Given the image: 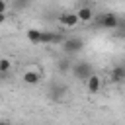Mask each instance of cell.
I'll return each mask as SVG.
<instances>
[{"instance_id":"1","label":"cell","mask_w":125,"mask_h":125,"mask_svg":"<svg viewBox=\"0 0 125 125\" xmlns=\"http://www.w3.org/2000/svg\"><path fill=\"white\" fill-rule=\"evenodd\" d=\"M72 72H74L80 80H84V82H86V78L92 74V66H90L88 62H84V61H80V62H76V64L72 66Z\"/></svg>"},{"instance_id":"2","label":"cell","mask_w":125,"mask_h":125,"mask_svg":"<svg viewBox=\"0 0 125 125\" xmlns=\"http://www.w3.org/2000/svg\"><path fill=\"white\" fill-rule=\"evenodd\" d=\"M82 47H84V41L80 37H70L62 43V49L66 53H78V51H82Z\"/></svg>"},{"instance_id":"3","label":"cell","mask_w":125,"mask_h":125,"mask_svg":"<svg viewBox=\"0 0 125 125\" xmlns=\"http://www.w3.org/2000/svg\"><path fill=\"white\" fill-rule=\"evenodd\" d=\"M86 88H88L90 94H98V92L102 90V78H100L98 74L92 72V74L86 78Z\"/></svg>"},{"instance_id":"4","label":"cell","mask_w":125,"mask_h":125,"mask_svg":"<svg viewBox=\"0 0 125 125\" xmlns=\"http://www.w3.org/2000/svg\"><path fill=\"white\" fill-rule=\"evenodd\" d=\"M59 23L62 25V27H74V25H78V18H76V14L74 12H66V14H61L59 16Z\"/></svg>"},{"instance_id":"5","label":"cell","mask_w":125,"mask_h":125,"mask_svg":"<svg viewBox=\"0 0 125 125\" xmlns=\"http://www.w3.org/2000/svg\"><path fill=\"white\" fill-rule=\"evenodd\" d=\"M100 25L105 27V29H115L119 25V18L115 14H104L102 20H100Z\"/></svg>"},{"instance_id":"6","label":"cell","mask_w":125,"mask_h":125,"mask_svg":"<svg viewBox=\"0 0 125 125\" xmlns=\"http://www.w3.org/2000/svg\"><path fill=\"white\" fill-rule=\"evenodd\" d=\"M21 80L25 82V84H37L39 80H41V72L37 70V68H27L25 72H23V76H21Z\"/></svg>"},{"instance_id":"7","label":"cell","mask_w":125,"mask_h":125,"mask_svg":"<svg viewBox=\"0 0 125 125\" xmlns=\"http://www.w3.org/2000/svg\"><path fill=\"white\" fill-rule=\"evenodd\" d=\"M61 41H62L61 35H57V33H53V31H41L39 43H43V45H51V43H61Z\"/></svg>"},{"instance_id":"8","label":"cell","mask_w":125,"mask_h":125,"mask_svg":"<svg viewBox=\"0 0 125 125\" xmlns=\"http://www.w3.org/2000/svg\"><path fill=\"white\" fill-rule=\"evenodd\" d=\"M76 14V18H78V21H92V18H94V10L90 8V6H82V8H78V12H74Z\"/></svg>"},{"instance_id":"9","label":"cell","mask_w":125,"mask_h":125,"mask_svg":"<svg viewBox=\"0 0 125 125\" xmlns=\"http://www.w3.org/2000/svg\"><path fill=\"white\" fill-rule=\"evenodd\" d=\"M125 78V70H123V66H115L113 70H111V74H109V80L111 82H121Z\"/></svg>"},{"instance_id":"10","label":"cell","mask_w":125,"mask_h":125,"mask_svg":"<svg viewBox=\"0 0 125 125\" xmlns=\"http://www.w3.org/2000/svg\"><path fill=\"white\" fill-rule=\"evenodd\" d=\"M27 41H31L33 45H39V37H41V29H27L25 33Z\"/></svg>"},{"instance_id":"11","label":"cell","mask_w":125,"mask_h":125,"mask_svg":"<svg viewBox=\"0 0 125 125\" xmlns=\"http://www.w3.org/2000/svg\"><path fill=\"white\" fill-rule=\"evenodd\" d=\"M10 68H12V61L8 57H2L0 59V74H8Z\"/></svg>"},{"instance_id":"12","label":"cell","mask_w":125,"mask_h":125,"mask_svg":"<svg viewBox=\"0 0 125 125\" xmlns=\"http://www.w3.org/2000/svg\"><path fill=\"white\" fill-rule=\"evenodd\" d=\"M64 92H66L64 86H57V88H53V98H55V100H61V94L64 96Z\"/></svg>"},{"instance_id":"13","label":"cell","mask_w":125,"mask_h":125,"mask_svg":"<svg viewBox=\"0 0 125 125\" xmlns=\"http://www.w3.org/2000/svg\"><path fill=\"white\" fill-rule=\"evenodd\" d=\"M0 14H6V0H0Z\"/></svg>"},{"instance_id":"14","label":"cell","mask_w":125,"mask_h":125,"mask_svg":"<svg viewBox=\"0 0 125 125\" xmlns=\"http://www.w3.org/2000/svg\"><path fill=\"white\" fill-rule=\"evenodd\" d=\"M6 21V14H0V23H4Z\"/></svg>"},{"instance_id":"15","label":"cell","mask_w":125,"mask_h":125,"mask_svg":"<svg viewBox=\"0 0 125 125\" xmlns=\"http://www.w3.org/2000/svg\"><path fill=\"white\" fill-rule=\"evenodd\" d=\"M0 125H8V123H4V121H0Z\"/></svg>"}]
</instances>
